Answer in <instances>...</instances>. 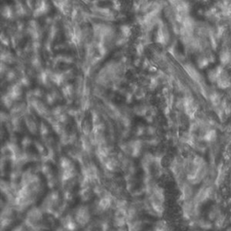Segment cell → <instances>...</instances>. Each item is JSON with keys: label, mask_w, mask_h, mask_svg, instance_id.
I'll return each instance as SVG.
<instances>
[{"label": "cell", "mask_w": 231, "mask_h": 231, "mask_svg": "<svg viewBox=\"0 0 231 231\" xmlns=\"http://www.w3.org/2000/svg\"><path fill=\"white\" fill-rule=\"evenodd\" d=\"M229 225V217L225 213H221L220 216L214 220L213 223V229L215 230L220 231L222 229H226Z\"/></svg>", "instance_id": "6da1fadb"}, {"label": "cell", "mask_w": 231, "mask_h": 231, "mask_svg": "<svg viewBox=\"0 0 231 231\" xmlns=\"http://www.w3.org/2000/svg\"><path fill=\"white\" fill-rule=\"evenodd\" d=\"M198 226H200L202 229L208 230L213 229V223L209 220H200L198 221Z\"/></svg>", "instance_id": "7a4b0ae2"}, {"label": "cell", "mask_w": 231, "mask_h": 231, "mask_svg": "<svg viewBox=\"0 0 231 231\" xmlns=\"http://www.w3.org/2000/svg\"><path fill=\"white\" fill-rule=\"evenodd\" d=\"M229 224L231 225V214L229 216Z\"/></svg>", "instance_id": "3957f363"}]
</instances>
